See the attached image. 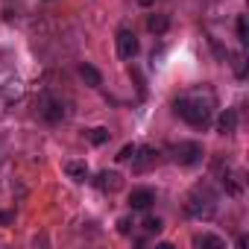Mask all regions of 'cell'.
Returning a JSON list of instances; mask_svg holds the SVG:
<instances>
[{
  "label": "cell",
  "instance_id": "cell-17",
  "mask_svg": "<svg viewBox=\"0 0 249 249\" xmlns=\"http://www.w3.org/2000/svg\"><path fill=\"white\" fill-rule=\"evenodd\" d=\"M234 76L237 79H246V53H234Z\"/></svg>",
  "mask_w": 249,
  "mask_h": 249
},
{
  "label": "cell",
  "instance_id": "cell-23",
  "mask_svg": "<svg viewBox=\"0 0 249 249\" xmlns=\"http://www.w3.org/2000/svg\"><path fill=\"white\" fill-rule=\"evenodd\" d=\"M138 3H141V6H150V3H153V0H138Z\"/></svg>",
  "mask_w": 249,
  "mask_h": 249
},
{
  "label": "cell",
  "instance_id": "cell-15",
  "mask_svg": "<svg viewBox=\"0 0 249 249\" xmlns=\"http://www.w3.org/2000/svg\"><path fill=\"white\" fill-rule=\"evenodd\" d=\"M24 94V85L18 82V79H12V82H6V88H3V97L6 100H18Z\"/></svg>",
  "mask_w": 249,
  "mask_h": 249
},
{
  "label": "cell",
  "instance_id": "cell-9",
  "mask_svg": "<svg viewBox=\"0 0 249 249\" xmlns=\"http://www.w3.org/2000/svg\"><path fill=\"white\" fill-rule=\"evenodd\" d=\"M156 150L153 147H138L135 150V156H132V164H135V170H147L150 164H156Z\"/></svg>",
  "mask_w": 249,
  "mask_h": 249
},
{
  "label": "cell",
  "instance_id": "cell-7",
  "mask_svg": "<svg viewBox=\"0 0 249 249\" xmlns=\"http://www.w3.org/2000/svg\"><path fill=\"white\" fill-rule=\"evenodd\" d=\"M217 132L220 135H234L237 132V108H226L217 117Z\"/></svg>",
  "mask_w": 249,
  "mask_h": 249
},
{
  "label": "cell",
  "instance_id": "cell-19",
  "mask_svg": "<svg viewBox=\"0 0 249 249\" xmlns=\"http://www.w3.org/2000/svg\"><path fill=\"white\" fill-rule=\"evenodd\" d=\"M234 30H237V38H240V44H246V41H249V33H246V15H237V24H234Z\"/></svg>",
  "mask_w": 249,
  "mask_h": 249
},
{
  "label": "cell",
  "instance_id": "cell-1",
  "mask_svg": "<svg viewBox=\"0 0 249 249\" xmlns=\"http://www.w3.org/2000/svg\"><path fill=\"white\" fill-rule=\"evenodd\" d=\"M173 108L185 123H191L196 129H205L211 123V111H214V94H211V88H199L194 94L179 97L173 103Z\"/></svg>",
  "mask_w": 249,
  "mask_h": 249
},
{
  "label": "cell",
  "instance_id": "cell-14",
  "mask_svg": "<svg viewBox=\"0 0 249 249\" xmlns=\"http://www.w3.org/2000/svg\"><path fill=\"white\" fill-rule=\"evenodd\" d=\"M108 138H111V132H108L106 126H94V129L88 132V141H91L94 147H103V144H106Z\"/></svg>",
  "mask_w": 249,
  "mask_h": 249
},
{
  "label": "cell",
  "instance_id": "cell-3",
  "mask_svg": "<svg viewBox=\"0 0 249 249\" xmlns=\"http://www.w3.org/2000/svg\"><path fill=\"white\" fill-rule=\"evenodd\" d=\"M173 161L182 164V167H194V164L202 161V147L196 141H182V144L173 147Z\"/></svg>",
  "mask_w": 249,
  "mask_h": 249
},
{
  "label": "cell",
  "instance_id": "cell-12",
  "mask_svg": "<svg viewBox=\"0 0 249 249\" xmlns=\"http://www.w3.org/2000/svg\"><path fill=\"white\" fill-rule=\"evenodd\" d=\"M41 114H44V120H50V123H59V120L65 117V108H62V103H53V100H47Z\"/></svg>",
  "mask_w": 249,
  "mask_h": 249
},
{
  "label": "cell",
  "instance_id": "cell-8",
  "mask_svg": "<svg viewBox=\"0 0 249 249\" xmlns=\"http://www.w3.org/2000/svg\"><path fill=\"white\" fill-rule=\"evenodd\" d=\"M65 173H68V179H73V182H85V179H88V164H85L82 159H68V161H65Z\"/></svg>",
  "mask_w": 249,
  "mask_h": 249
},
{
  "label": "cell",
  "instance_id": "cell-4",
  "mask_svg": "<svg viewBox=\"0 0 249 249\" xmlns=\"http://www.w3.org/2000/svg\"><path fill=\"white\" fill-rule=\"evenodd\" d=\"M117 56L120 59H135L138 56V38L132 30H117Z\"/></svg>",
  "mask_w": 249,
  "mask_h": 249
},
{
  "label": "cell",
  "instance_id": "cell-20",
  "mask_svg": "<svg viewBox=\"0 0 249 249\" xmlns=\"http://www.w3.org/2000/svg\"><path fill=\"white\" fill-rule=\"evenodd\" d=\"M132 229H135V220L132 217H120L117 220V231L120 234H132Z\"/></svg>",
  "mask_w": 249,
  "mask_h": 249
},
{
  "label": "cell",
  "instance_id": "cell-6",
  "mask_svg": "<svg viewBox=\"0 0 249 249\" xmlns=\"http://www.w3.org/2000/svg\"><path fill=\"white\" fill-rule=\"evenodd\" d=\"M94 185H97L100 191H108V194H114V191H120L123 179H120V173H114V170H103V173H97Z\"/></svg>",
  "mask_w": 249,
  "mask_h": 249
},
{
  "label": "cell",
  "instance_id": "cell-18",
  "mask_svg": "<svg viewBox=\"0 0 249 249\" xmlns=\"http://www.w3.org/2000/svg\"><path fill=\"white\" fill-rule=\"evenodd\" d=\"M161 229H164V223H161L159 217H147V220H144V231H147V234H159Z\"/></svg>",
  "mask_w": 249,
  "mask_h": 249
},
{
  "label": "cell",
  "instance_id": "cell-16",
  "mask_svg": "<svg viewBox=\"0 0 249 249\" xmlns=\"http://www.w3.org/2000/svg\"><path fill=\"white\" fill-rule=\"evenodd\" d=\"M223 188L231 194V196H237L243 188H240V182H237V176H231V173H223Z\"/></svg>",
  "mask_w": 249,
  "mask_h": 249
},
{
  "label": "cell",
  "instance_id": "cell-13",
  "mask_svg": "<svg viewBox=\"0 0 249 249\" xmlns=\"http://www.w3.org/2000/svg\"><path fill=\"white\" fill-rule=\"evenodd\" d=\"M194 246H199V249H223L226 243L217 234H196L194 237Z\"/></svg>",
  "mask_w": 249,
  "mask_h": 249
},
{
  "label": "cell",
  "instance_id": "cell-11",
  "mask_svg": "<svg viewBox=\"0 0 249 249\" xmlns=\"http://www.w3.org/2000/svg\"><path fill=\"white\" fill-rule=\"evenodd\" d=\"M79 76L91 85V88H97V85H103V76H100V71L94 68V65H79Z\"/></svg>",
  "mask_w": 249,
  "mask_h": 249
},
{
  "label": "cell",
  "instance_id": "cell-2",
  "mask_svg": "<svg viewBox=\"0 0 249 249\" xmlns=\"http://www.w3.org/2000/svg\"><path fill=\"white\" fill-rule=\"evenodd\" d=\"M185 214L191 220H211L217 214V194L208 185H196L185 202Z\"/></svg>",
  "mask_w": 249,
  "mask_h": 249
},
{
  "label": "cell",
  "instance_id": "cell-21",
  "mask_svg": "<svg viewBox=\"0 0 249 249\" xmlns=\"http://www.w3.org/2000/svg\"><path fill=\"white\" fill-rule=\"evenodd\" d=\"M135 150H138L135 144H126V147H120V153H117L114 159H117V161H132V156H135Z\"/></svg>",
  "mask_w": 249,
  "mask_h": 249
},
{
  "label": "cell",
  "instance_id": "cell-10",
  "mask_svg": "<svg viewBox=\"0 0 249 249\" xmlns=\"http://www.w3.org/2000/svg\"><path fill=\"white\" fill-rule=\"evenodd\" d=\"M167 27H170V18H167V15H150V18H147V30L156 33V36L167 33Z\"/></svg>",
  "mask_w": 249,
  "mask_h": 249
},
{
  "label": "cell",
  "instance_id": "cell-5",
  "mask_svg": "<svg viewBox=\"0 0 249 249\" xmlns=\"http://www.w3.org/2000/svg\"><path fill=\"white\" fill-rule=\"evenodd\" d=\"M153 202H156V191L153 188H135L129 194V208L132 211H147Z\"/></svg>",
  "mask_w": 249,
  "mask_h": 249
},
{
  "label": "cell",
  "instance_id": "cell-22",
  "mask_svg": "<svg viewBox=\"0 0 249 249\" xmlns=\"http://www.w3.org/2000/svg\"><path fill=\"white\" fill-rule=\"evenodd\" d=\"M15 220V214H9V211H0V226H6V223H12Z\"/></svg>",
  "mask_w": 249,
  "mask_h": 249
}]
</instances>
